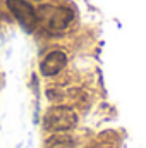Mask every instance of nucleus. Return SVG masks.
Instances as JSON below:
<instances>
[{
    "label": "nucleus",
    "instance_id": "nucleus-6",
    "mask_svg": "<svg viewBox=\"0 0 146 148\" xmlns=\"http://www.w3.org/2000/svg\"><path fill=\"white\" fill-rule=\"evenodd\" d=\"M91 148H115V143L113 141H102L100 140V141H96Z\"/></svg>",
    "mask_w": 146,
    "mask_h": 148
},
{
    "label": "nucleus",
    "instance_id": "nucleus-4",
    "mask_svg": "<svg viewBox=\"0 0 146 148\" xmlns=\"http://www.w3.org/2000/svg\"><path fill=\"white\" fill-rule=\"evenodd\" d=\"M65 62H67V57H65V53H62V52H50L45 59H43V62H41V74H45V76H55L57 73H60L62 69H64V66H65Z\"/></svg>",
    "mask_w": 146,
    "mask_h": 148
},
{
    "label": "nucleus",
    "instance_id": "nucleus-2",
    "mask_svg": "<svg viewBox=\"0 0 146 148\" xmlns=\"http://www.w3.org/2000/svg\"><path fill=\"white\" fill-rule=\"evenodd\" d=\"M45 23V26L57 33V31H64L71 21H72V12L65 7H45V10H41V16L38 14V23Z\"/></svg>",
    "mask_w": 146,
    "mask_h": 148
},
{
    "label": "nucleus",
    "instance_id": "nucleus-5",
    "mask_svg": "<svg viewBox=\"0 0 146 148\" xmlns=\"http://www.w3.org/2000/svg\"><path fill=\"white\" fill-rule=\"evenodd\" d=\"M45 148H72V140L59 136V138H52L46 141Z\"/></svg>",
    "mask_w": 146,
    "mask_h": 148
},
{
    "label": "nucleus",
    "instance_id": "nucleus-3",
    "mask_svg": "<svg viewBox=\"0 0 146 148\" xmlns=\"http://www.w3.org/2000/svg\"><path fill=\"white\" fill-rule=\"evenodd\" d=\"M7 7L12 12V16L19 21L21 26H24L28 31H33L38 24V12L28 0H7Z\"/></svg>",
    "mask_w": 146,
    "mask_h": 148
},
{
    "label": "nucleus",
    "instance_id": "nucleus-1",
    "mask_svg": "<svg viewBox=\"0 0 146 148\" xmlns=\"http://www.w3.org/2000/svg\"><path fill=\"white\" fill-rule=\"evenodd\" d=\"M77 122V115L74 114L72 109L69 107H52L50 110L45 114L43 126L46 131L60 133V131H69L72 129Z\"/></svg>",
    "mask_w": 146,
    "mask_h": 148
}]
</instances>
